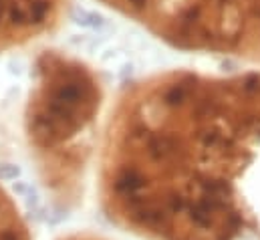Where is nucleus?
<instances>
[{
	"label": "nucleus",
	"instance_id": "obj_1",
	"mask_svg": "<svg viewBox=\"0 0 260 240\" xmlns=\"http://www.w3.org/2000/svg\"><path fill=\"white\" fill-rule=\"evenodd\" d=\"M55 0H0V45L39 28L51 14Z\"/></svg>",
	"mask_w": 260,
	"mask_h": 240
},
{
	"label": "nucleus",
	"instance_id": "obj_2",
	"mask_svg": "<svg viewBox=\"0 0 260 240\" xmlns=\"http://www.w3.org/2000/svg\"><path fill=\"white\" fill-rule=\"evenodd\" d=\"M67 240H107L103 236H73V238H67Z\"/></svg>",
	"mask_w": 260,
	"mask_h": 240
}]
</instances>
